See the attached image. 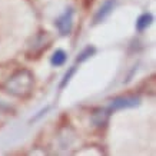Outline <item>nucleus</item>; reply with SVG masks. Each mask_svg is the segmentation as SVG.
I'll list each match as a JSON object with an SVG mask.
<instances>
[{
    "label": "nucleus",
    "instance_id": "nucleus-8",
    "mask_svg": "<svg viewBox=\"0 0 156 156\" xmlns=\"http://www.w3.org/2000/svg\"><path fill=\"white\" fill-rule=\"evenodd\" d=\"M95 53H96V48H95V46H86V48L83 49L80 53H79V56H77L76 62H77V63H83V62L87 60L89 57L93 56Z\"/></svg>",
    "mask_w": 156,
    "mask_h": 156
},
{
    "label": "nucleus",
    "instance_id": "nucleus-6",
    "mask_svg": "<svg viewBox=\"0 0 156 156\" xmlns=\"http://www.w3.org/2000/svg\"><path fill=\"white\" fill-rule=\"evenodd\" d=\"M66 60H67V53L65 50H62V49H57L50 57V65L55 67H59L63 66L66 63Z\"/></svg>",
    "mask_w": 156,
    "mask_h": 156
},
{
    "label": "nucleus",
    "instance_id": "nucleus-7",
    "mask_svg": "<svg viewBox=\"0 0 156 156\" xmlns=\"http://www.w3.org/2000/svg\"><path fill=\"white\" fill-rule=\"evenodd\" d=\"M108 118H109V110H105V109H99V110H96L95 113L92 115V120H93L96 126H102L103 123H106Z\"/></svg>",
    "mask_w": 156,
    "mask_h": 156
},
{
    "label": "nucleus",
    "instance_id": "nucleus-10",
    "mask_svg": "<svg viewBox=\"0 0 156 156\" xmlns=\"http://www.w3.org/2000/svg\"><path fill=\"white\" fill-rule=\"evenodd\" d=\"M49 110H50V106H46V108H44V109H42V110H39V112H37V115H36V116H33V118L30 119V123L37 122L39 119H40V118H43V116H44V115L48 113Z\"/></svg>",
    "mask_w": 156,
    "mask_h": 156
},
{
    "label": "nucleus",
    "instance_id": "nucleus-2",
    "mask_svg": "<svg viewBox=\"0 0 156 156\" xmlns=\"http://www.w3.org/2000/svg\"><path fill=\"white\" fill-rule=\"evenodd\" d=\"M140 105L139 96H118L110 100L109 109L110 110H122V109H132Z\"/></svg>",
    "mask_w": 156,
    "mask_h": 156
},
{
    "label": "nucleus",
    "instance_id": "nucleus-4",
    "mask_svg": "<svg viewBox=\"0 0 156 156\" xmlns=\"http://www.w3.org/2000/svg\"><path fill=\"white\" fill-rule=\"evenodd\" d=\"M115 7H116V0H106L103 5L100 6V9L98 10V13L95 14V17H93V23L95 24L102 23L109 14L113 12Z\"/></svg>",
    "mask_w": 156,
    "mask_h": 156
},
{
    "label": "nucleus",
    "instance_id": "nucleus-3",
    "mask_svg": "<svg viewBox=\"0 0 156 156\" xmlns=\"http://www.w3.org/2000/svg\"><path fill=\"white\" fill-rule=\"evenodd\" d=\"M56 27L62 36H66L73 27V9H67L60 17L56 20Z\"/></svg>",
    "mask_w": 156,
    "mask_h": 156
},
{
    "label": "nucleus",
    "instance_id": "nucleus-9",
    "mask_svg": "<svg viewBox=\"0 0 156 156\" xmlns=\"http://www.w3.org/2000/svg\"><path fill=\"white\" fill-rule=\"evenodd\" d=\"M75 73H76V66H70L69 69H67L66 73H65V76H63V79H62L59 87H60V89H65V87L67 86V83L70 82V79L73 77V75H75Z\"/></svg>",
    "mask_w": 156,
    "mask_h": 156
},
{
    "label": "nucleus",
    "instance_id": "nucleus-5",
    "mask_svg": "<svg viewBox=\"0 0 156 156\" xmlns=\"http://www.w3.org/2000/svg\"><path fill=\"white\" fill-rule=\"evenodd\" d=\"M152 23H153V14L152 13L140 14L136 20V30L137 32H143V30H146Z\"/></svg>",
    "mask_w": 156,
    "mask_h": 156
},
{
    "label": "nucleus",
    "instance_id": "nucleus-1",
    "mask_svg": "<svg viewBox=\"0 0 156 156\" xmlns=\"http://www.w3.org/2000/svg\"><path fill=\"white\" fill-rule=\"evenodd\" d=\"M32 87H33V76L29 70L17 72L6 83V89L9 90L12 95L19 96V98L27 96L32 92Z\"/></svg>",
    "mask_w": 156,
    "mask_h": 156
}]
</instances>
